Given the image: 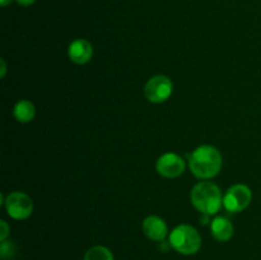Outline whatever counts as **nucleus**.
<instances>
[{"mask_svg": "<svg viewBox=\"0 0 261 260\" xmlns=\"http://www.w3.org/2000/svg\"><path fill=\"white\" fill-rule=\"evenodd\" d=\"M189 167L195 177L212 178L219 173L222 168V155L216 147L200 145L193 150L189 158Z\"/></svg>", "mask_w": 261, "mask_h": 260, "instance_id": "obj_1", "label": "nucleus"}, {"mask_svg": "<svg viewBox=\"0 0 261 260\" xmlns=\"http://www.w3.org/2000/svg\"><path fill=\"white\" fill-rule=\"evenodd\" d=\"M191 204L204 216H213L221 211L223 196L221 189L211 181H201L191 189Z\"/></svg>", "mask_w": 261, "mask_h": 260, "instance_id": "obj_2", "label": "nucleus"}, {"mask_svg": "<svg viewBox=\"0 0 261 260\" xmlns=\"http://www.w3.org/2000/svg\"><path fill=\"white\" fill-rule=\"evenodd\" d=\"M170 245L182 255H193L200 250L201 237L190 224H180L170 233Z\"/></svg>", "mask_w": 261, "mask_h": 260, "instance_id": "obj_3", "label": "nucleus"}, {"mask_svg": "<svg viewBox=\"0 0 261 260\" xmlns=\"http://www.w3.org/2000/svg\"><path fill=\"white\" fill-rule=\"evenodd\" d=\"M5 209L13 219H27L33 212V201L30 195L23 191H13L5 199Z\"/></svg>", "mask_w": 261, "mask_h": 260, "instance_id": "obj_4", "label": "nucleus"}, {"mask_svg": "<svg viewBox=\"0 0 261 260\" xmlns=\"http://www.w3.org/2000/svg\"><path fill=\"white\" fill-rule=\"evenodd\" d=\"M252 193L249 186L244 184H236L227 190L223 196V205L231 213H240L250 205Z\"/></svg>", "mask_w": 261, "mask_h": 260, "instance_id": "obj_5", "label": "nucleus"}, {"mask_svg": "<svg viewBox=\"0 0 261 260\" xmlns=\"http://www.w3.org/2000/svg\"><path fill=\"white\" fill-rule=\"evenodd\" d=\"M173 84L166 75H154L147 82L144 87V96L152 103H162L171 97Z\"/></svg>", "mask_w": 261, "mask_h": 260, "instance_id": "obj_6", "label": "nucleus"}, {"mask_svg": "<svg viewBox=\"0 0 261 260\" xmlns=\"http://www.w3.org/2000/svg\"><path fill=\"white\" fill-rule=\"evenodd\" d=\"M155 168H157V172L163 177H178L185 171V161L181 155L168 152L158 158Z\"/></svg>", "mask_w": 261, "mask_h": 260, "instance_id": "obj_7", "label": "nucleus"}, {"mask_svg": "<svg viewBox=\"0 0 261 260\" xmlns=\"http://www.w3.org/2000/svg\"><path fill=\"white\" fill-rule=\"evenodd\" d=\"M68 56L73 63L78 64V65L88 63L93 56L92 43L87 41L86 38H76L69 45Z\"/></svg>", "mask_w": 261, "mask_h": 260, "instance_id": "obj_8", "label": "nucleus"}, {"mask_svg": "<svg viewBox=\"0 0 261 260\" xmlns=\"http://www.w3.org/2000/svg\"><path fill=\"white\" fill-rule=\"evenodd\" d=\"M142 227L145 236L153 241H163L168 235L167 224L158 216L147 217L143 221Z\"/></svg>", "mask_w": 261, "mask_h": 260, "instance_id": "obj_9", "label": "nucleus"}, {"mask_svg": "<svg viewBox=\"0 0 261 260\" xmlns=\"http://www.w3.org/2000/svg\"><path fill=\"white\" fill-rule=\"evenodd\" d=\"M211 232L212 236L218 241H228L233 236L234 227L232 222L226 217H216L211 222Z\"/></svg>", "mask_w": 261, "mask_h": 260, "instance_id": "obj_10", "label": "nucleus"}, {"mask_svg": "<svg viewBox=\"0 0 261 260\" xmlns=\"http://www.w3.org/2000/svg\"><path fill=\"white\" fill-rule=\"evenodd\" d=\"M13 115H14L15 120L22 124L30 122L35 119L36 109L35 105L28 99H20L15 103L14 110H13Z\"/></svg>", "mask_w": 261, "mask_h": 260, "instance_id": "obj_11", "label": "nucleus"}, {"mask_svg": "<svg viewBox=\"0 0 261 260\" xmlns=\"http://www.w3.org/2000/svg\"><path fill=\"white\" fill-rule=\"evenodd\" d=\"M84 260H115L114 254L111 250L107 249L106 246L97 245V246L91 247L84 255Z\"/></svg>", "mask_w": 261, "mask_h": 260, "instance_id": "obj_12", "label": "nucleus"}, {"mask_svg": "<svg viewBox=\"0 0 261 260\" xmlns=\"http://www.w3.org/2000/svg\"><path fill=\"white\" fill-rule=\"evenodd\" d=\"M15 251H17V249H15V245L14 242L12 241H3L2 245H0V256H2L3 260H7L9 259V257H13L15 255Z\"/></svg>", "mask_w": 261, "mask_h": 260, "instance_id": "obj_13", "label": "nucleus"}, {"mask_svg": "<svg viewBox=\"0 0 261 260\" xmlns=\"http://www.w3.org/2000/svg\"><path fill=\"white\" fill-rule=\"evenodd\" d=\"M10 227L8 226V223L5 221H0V241H5L7 237L9 236Z\"/></svg>", "mask_w": 261, "mask_h": 260, "instance_id": "obj_14", "label": "nucleus"}, {"mask_svg": "<svg viewBox=\"0 0 261 260\" xmlns=\"http://www.w3.org/2000/svg\"><path fill=\"white\" fill-rule=\"evenodd\" d=\"M15 2L20 7H31L32 4H35L36 0H15Z\"/></svg>", "mask_w": 261, "mask_h": 260, "instance_id": "obj_15", "label": "nucleus"}, {"mask_svg": "<svg viewBox=\"0 0 261 260\" xmlns=\"http://www.w3.org/2000/svg\"><path fill=\"white\" fill-rule=\"evenodd\" d=\"M0 63H2V73H0V75H2V78H4L5 73H7V64H5L4 59H2Z\"/></svg>", "mask_w": 261, "mask_h": 260, "instance_id": "obj_16", "label": "nucleus"}, {"mask_svg": "<svg viewBox=\"0 0 261 260\" xmlns=\"http://www.w3.org/2000/svg\"><path fill=\"white\" fill-rule=\"evenodd\" d=\"M12 2L13 0H0V4H2V7H7V5H9Z\"/></svg>", "mask_w": 261, "mask_h": 260, "instance_id": "obj_17", "label": "nucleus"}]
</instances>
